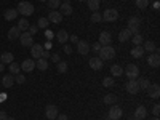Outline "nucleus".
<instances>
[{"label": "nucleus", "instance_id": "1", "mask_svg": "<svg viewBox=\"0 0 160 120\" xmlns=\"http://www.w3.org/2000/svg\"><path fill=\"white\" fill-rule=\"evenodd\" d=\"M99 58H101L102 61L114 59V58H115V48L111 47V45H104V47H101V50H99Z\"/></svg>", "mask_w": 160, "mask_h": 120}, {"label": "nucleus", "instance_id": "2", "mask_svg": "<svg viewBox=\"0 0 160 120\" xmlns=\"http://www.w3.org/2000/svg\"><path fill=\"white\" fill-rule=\"evenodd\" d=\"M16 10H18L19 15H22V16H31L34 13V5L31 2H19Z\"/></svg>", "mask_w": 160, "mask_h": 120}, {"label": "nucleus", "instance_id": "3", "mask_svg": "<svg viewBox=\"0 0 160 120\" xmlns=\"http://www.w3.org/2000/svg\"><path fill=\"white\" fill-rule=\"evenodd\" d=\"M123 74H125L130 80H136V78H138V74H139V68H138L136 64H127Z\"/></svg>", "mask_w": 160, "mask_h": 120}, {"label": "nucleus", "instance_id": "4", "mask_svg": "<svg viewBox=\"0 0 160 120\" xmlns=\"http://www.w3.org/2000/svg\"><path fill=\"white\" fill-rule=\"evenodd\" d=\"M101 16H102L104 21L114 22V21H117V18H118V11H117L115 8H108V10H104V13H102Z\"/></svg>", "mask_w": 160, "mask_h": 120}, {"label": "nucleus", "instance_id": "5", "mask_svg": "<svg viewBox=\"0 0 160 120\" xmlns=\"http://www.w3.org/2000/svg\"><path fill=\"white\" fill-rule=\"evenodd\" d=\"M58 114H59V111H58V108L55 104H48L45 108V115H47L48 120H56Z\"/></svg>", "mask_w": 160, "mask_h": 120}, {"label": "nucleus", "instance_id": "6", "mask_svg": "<svg viewBox=\"0 0 160 120\" xmlns=\"http://www.w3.org/2000/svg\"><path fill=\"white\" fill-rule=\"evenodd\" d=\"M19 42H21L22 47H32V45H34V37H32L28 31H26V32H21Z\"/></svg>", "mask_w": 160, "mask_h": 120}, {"label": "nucleus", "instance_id": "7", "mask_svg": "<svg viewBox=\"0 0 160 120\" xmlns=\"http://www.w3.org/2000/svg\"><path fill=\"white\" fill-rule=\"evenodd\" d=\"M139 26H141V19H139V18H136V16H133V18H130V19H128V28H127V29H130V31H131V34H138Z\"/></svg>", "mask_w": 160, "mask_h": 120}, {"label": "nucleus", "instance_id": "8", "mask_svg": "<svg viewBox=\"0 0 160 120\" xmlns=\"http://www.w3.org/2000/svg\"><path fill=\"white\" fill-rule=\"evenodd\" d=\"M122 115H123V111H122V108H118V106H111V109H109V117L108 118H111V120H118V118H122Z\"/></svg>", "mask_w": 160, "mask_h": 120}, {"label": "nucleus", "instance_id": "9", "mask_svg": "<svg viewBox=\"0 0 160 120\" xmlns=\"http://www.w3.org/2000/svg\"><path fill=\"white\" fill-rule=\"evenodd\" d=\"M146 91H148V95H149L151 99H158V96H160V87H158V83L149 85V88Z\"/></svg>", "mask_w": 160, "mask_h": 120}, {"label": "nucleus", "instance_id": "10", "mask_svg": "<svg viewBox=\"0 0 160 120\" xmlns=\"http://www.w3.org/2000/svg\"><path fill=\"white\" fill-rule=\"evenodd\" d=\"M148 64H149V68H158V66H160L158 51H155V53H149V56H148Z\"/></svg>", "mask_w": 160, "mask_h": 120}, {"label": "nucleus", "instance_id": "11", "mask_svg": "<svg viewBox=\"0 0 160 120\" xmlns=\"http://www.w3.org/2000/svg\"><path fill=\"white\" fill-rule=\"evenodd\" d=\"M125 90L130 93V95H136V93L139 91L138 82H136V80H128V82L125 83Z\"/></svg>", "mask_w": 160, "mask_h": 120}, {"label": "nucleus", "instance_id": "12", "mask_svg": "<svg viewBox=\"0 0 160 120\" xmlns=\"http://www.w3.org/2000/svg\"><path fill=\"white\" fill-rule=\"evenodd\" d=\"M47 19H48L50 22H55V24H59V22L62 21V15H61V13H59L58 10H51Z\"/></svg>", "mask_w": 160, "mask_h": 120}, {"label": "nucleus", "instance_id": "13", "mask_svg": "<svg viewBox=\"0 0 160 120\" xmlns=\"http://www.w3.org/2000/svg\"><path fill=\"white\" fill-rule=\"evenodd\" d=\"M77 51L80 53V55H87V53L90 51V43L87 42V40H78L77 42Z\"/></svg>", "mask_w": 160, "mask_h": 120}, {"label": "nucleus", "instance_id": "14", "mask_svg": "<svg viewBox=\"0 0 160 120\" xmlns=\"http://www.w3.org/2000/svg\"><path fill=\"white\" fill-rule=\"evenodd\" d=\"M98 42L101 43V47H104V45H111V42H112V35H111L108 31H104V32L99 34V40H98Z\"/></svg>", "mask_w": 160, "mask_h": 120}, {"label": "nucleus", "instance_id": "15", "mask_svg": "<svg viewBox=\"0 0 160 120\" xmlns=\"http://www.w3.org/2000/svg\"><path fill=\"white\" fill-rule=\"evenodd\" d=\"M19 66H21V69L24 72H32L35 69V61L34 59H24L22 64H19Z\"/></svg>", "mask_w": 160, "mask_h": 120}, {"label": "nucleus", "instance_id": "16", "mask_svg": "<svg viewBox=\"0 0 160 120\" xmlns=\"http://www.w3.org/2000/svg\"><path fill=\"white\" fill-rule=\"evenodd\" d=\"M88 64H90V68H91L93 71H101L102 66H104V62H102L101 58H91V59L88 61Z\"/></svg>", "mask_w": 160, "mask_h": 120}, {"label": "nucleus", "instance_id": "17", "mask_svg": "<svg viewBox=\"0 0 160 120\" xmlns=\"http://www.w3.org/2000/svg\"><path fill=\"white\" fill-rule=\"evenodd\" d=\"M42 53H43V45L35 43V45L31 47V55H32V58H35V59L42 58Z\"/></svg>", "mask_w": 160, "mask_h": 120}, {"label": "nucleus", "instance_id": "18", "mask_svg": "<svg viewBox=\"0 0 160 120\" xmlns=\"http://www.w3.org/2000/svg\"><path fill=\"white\" fill-rule=\"evenodd\" d=\"M18 10L16 8H8V10H5V13H3V18L7 19V21H15L16 18H18Z\"/></svg>", "mask_w": 160, "mask_h": 120}, {"label": "nucleus", "instance_id": "19", "mask_svg": "<svg viewBox=\"0 0 160 120\" xmlns=\"http://www.w3.org/2000/svg\"><path fill=\"white\" fill-rule=\"evenodd\" d=\"M59 13L62 16H69V15H72V5L69 3V2H64V3H61L59 5Z\"/></svg>", "mask_w": 160, "mask_h": 120}, {"label": "nucleus", "instance_id": "20", "mask_svg": "<svg viewBox=\"0 0 160 120\" xmlns=\"http://www.w3.org/2000/svg\"><path fill=\"white\" fill-rule=\"evenodd\" d=\"M2 85H3L5 88H10V87H13V85H15V77H13L11 74H7V75H3V78H2Z\"/></svg>", "mask_w": 160, "mask_h": 120}, {"label": "nucleus", "instance_id": "21", "mask_svg": "<svg viewBox=\"0 0 160 120\" xmlns=\"http://www.w3.org/2000/svg\"><path fill=\"white\" fill-rule=\"evenodd\" d=\"M35 68L38 71H47L48 69V59H43V58L35 59Z\"/></svg>", "mask_w": 160, "mask_h": 120}, {"label": "nucleus", "instance_id": "22", "mask_svg": "<svg viewBox=\"0 0 160 120\" xmlns=\"http://www.w3.org/2000/svg\"><path fill=\"white\" fill-rule=\"evenodd\" d=\"M146 115H148V112H146V108H144V106H138L136 111H135V118H138V120H144Z\"/></svg>", "mask_w": 160, "mask_h": 120}, {"label": "nucleus", "instance_id": "23", "mask_svg": "<svg viewBox=\"0 0 160 120\" xmlns=\"http://www.w3.org/2000/svg\"><path fill=\"white\" fill-rule=\"evenodd\" d=\"M56 38H58V42H59V43H62V45H64V43L69 40V34L66 32L64 29H61V31H58V34H56Z\"/></svg>", "mask_w": 160, "mask_h": 120}, {"label": "nucleus", "instance_id": "24", "mask_svg": "<svg viewBox=\"0 0 160 120\" xmlns=\"http://www.w3.org/2000/svg\"><path fill=\"white\" fill-rule=\"evenodd\" d=\"M131 35H133V34H131V31H130V29H123L122 32L118 34V40H120L122 43H123V42H128V40L131 38Z\"/></svg>", "mask_w": 160, "mask_h": 120}, {"label": "nucleus", "instance_id": "25", "mask_svg": "<svg viewBox=\"0 0 160 120\" xmlns=\"http://www.w3.org/2000/svg\"><path fill=\"white\" fill-rule=\"evenodd\" d=\"M29 26H31V24H29L28 19H26V18H21V19L18 21V24H16V28H18L21 32H26V31L29 29Z\"/></svg>", "mask_w": 160, "mask_h": 120}, {"label": "nucleus", "instance_id": "26", "mask_svg": "<svg viewBox=\"0 0 160 120\" xmlns=\"http://www.w3.org/2000/svg\"><path fill=\"white\" fill-rule=\"evenodd\" d=\"M136 82H138L139 90H148V88H149V85H151L149 78H146V77H139V78H136Z\"/></svg>", "mask_w": 160, "mask_h": 120}, {"label": "nucleus", "instance_id": "27", "mask_svg": "<svg viewBox=\"0 0 160 120\" xmlns=\"http://www.w3.org/2000/svg\"><path fill=\"white\" fill-rule=\"evenodd\" d=\"M142 55H144V48L141 47V45H136L135 48H131V56L133 58H142Z\"/></svg>", "mask_w": 160, "mask_h": 120}, {"label": "nucleus", "instance_id": "28", "mask_svg": "<svg viewBox=\"0 0 160 120\" xmlns=\"http://www.w3.org/2000/svg\"><path fill=\"white\" fill-rule=\"evenodd\" d=\"M19 35H21V31L16 28V26L15 28H10V31H8V38L10 40H18Z\"/></svg>", "mask_w": 160, "mask_h": 120}, {"label": "nucleus", "instance_id": "29", "mask_svg": "<svg viewBox=\"0 0 160 120\" xmlns=\"http://www.w3.org/2000/svg\"><path fill=\"white\" fill-rule=\"evenodd\" d=\"M111 74H112V77H122L123 75V68L118 66V64H114L111 68Z\"/></svg>", "mask_w": 160, "mask_h": 120}, {"label": "nucleus", "instance_id": "30", "mask_svg": "<svg viewBox=\"0 0 160 120\" xmlns=\"http://www.w3.org/2000/svg\"><path fill=\"white\" fill-rule=\"evenodd\" d=\"M141 47L144 48V51H149V53H154V51L157 50L155 43H154V42H151V40H146V42H142V45H141Z\"/></svg>", "mask_w": 160, "mask_h": 120}, {"label": "nucleus", "instance_id": "31", "mask_svg": "<svg viewBox=\"0 0 160 120\" xmlns=\"http://www.w3.org/2000/svg\"><path fill=\"white\" fill-rule=\"evenodd\" d=\"M8 71H10V74H11V75H16V74H19V71H21V66H19L18 62L13 61V62H10V64H8Z\"/></svg>", "mask_w": 160, "mask_h": 120}, {"label": "nucleus", "instance_id": "32", "mask_svg": "<svg viewBox=\"0 0 160 120\" xmlns=\"http://www.w3.org/2000/svg\"><path fill=\"white\" fill-rule=\"evenodd\" d=\"M13 59H15L13 53H3V55L0 56V62H3V64H10V62H13Z\"/></svg>", "mask_w": 160, "mask_h": 120}, {"label": "nucleus", "instance_id": "33", "mask_svg": "<svg viewBox=\"0 0 160 120\" xmlns=\"http://www.w3.org/2000/svg\"><path fill=\"white\" fill-rule=\"evenodd\" d=\"M131 42L135 43V47H136V45H142L144 38H142V35L138 32V34H133V35H131Z\"/></svg>", "mask_w": 160, "mask_h": 120}, {"label": "nucleus", "instance_id": "34", "mask_svg": "<svg viewBox=\"0 0 160 120\" xmlns=\"http://www.w3.org/2000/svg\"><path fill=\"white\" fill-rule=\"evenodd\" d=\"M56 69H58L59 74H66V72H68V62H66V61L56 62Z\"/></svg>", "mask_w": 160, "mask_h": 120}, {"label": "nucleus", "instance_id": "35", "mask_svg": "<svg viewBox=\"0 0 160 120\" xmlns=\"http://www.w3.org/2000/svg\"><path fill=\"white\" fill-rule=\"evenodd\" d=\"M87 5H88L90 10L98 11L99 10V0H87Z\"/></svg>", "mask_w": 160, "mask_h": 120}, {"label": "nucleus", "instance_id": "36", "mask_svg": "<svg viewBox=\"0 0 160 120\" xmlns=\"http://www.w3.org/2000/svg\"><path fill=\"white\" fill-rule=\"evenodd\" d=\"M48 22H50V21H48L47 18H40V19L37 21V28H38V29H48Z\"/></svg>", "mask_w": 160, "mask_h": 120}, {"label": "nucleus", "instance_id": "37", "mask_svg": "<svg viewBox=\"0 0 160 120\" xmlns=\"http://www.w3.org/2000/svg\"><path fill=\"white\" fill-rule=\"evenodd\" d=\"M114 85H115L114 77H106V78L102 80V87H106V88H111V87H114Z\"/></svg>", "mask_w": 160, "mask_h": 120}, {"label": "nucleus", "instance_id": "38", "mask_svg": "<svg viewBox=\"0 0 160 120\" xmlns=\"http://www.w3.org/2000/svg\"><path fill=\"white\" fill-rule=\"evenodd\" d=\"M104 102L112 106V104L117 102V96H115V95H106V96H104Z\"/></svg>", "mask_w": 160, "mask_h": 120}, {"label": "nucleus", "instance_id": "39", "mask_svg": "<svg viewBox=\"0 0 160 120\" xmlns=\"http://www.w3.org/2000/svg\"><path fill=\"white\" fill-rule=\"evenodd\" d=\"M136 7L139 8V10H146V8H148L149 7V0H136Z\"/></svg>", "mask_w": 160, "mask_h": 120}, {"label": "nucleus", "instance_id": "40", "mask_svg": "<svg viewBox=\"0 0 160 120\" xmlns=\"http://www.w3.org/2000/svg\"><path fill=\"white\" fill-rule=\"evenodd\" d=\"M101 21H102L101 13H99V11H93V15H91V22H101Z\"/></svg>", "mask_w": 160, "mask_h": 120}, {"label": "nucleus", "instance_id": "41", "mask_svg": "<svg viewBox=\"0 0 160 120\" xmlns=\"http://www.w3.org/2000/svg\"><path fill=\"white\" fill-rule=\"evenodd\" d=\"M59 5H61V0H48V7L51 10H58Z\"/></svg>", "mask_w": 160, "mask_h": 120}, {"label": "nucleus", "instance_id": "42", "mask_svg": "<svg viewBox=\"0 0 160 120\" xmlns=\"http://www.w3.org/2000/svg\"><path fill=\"white\" fill-rule=\"evenodd\" d=\"M13 77H15V82L19 83V85H22V83L26 82V77H24L22 74H16V75H13Z\"/></svg>", "mask_w": 160, "mask_h": 120}, {"label": "nucleus", "instance_id": "43", "mask_svg": "<svg viewBox=\"0 0 160 120\" xmlns=\"http://www.w3.org/2000/svg\"><path fill=\"white\" fill-rule=\"evenodd\" d=\"M28 32H29V34H31V35L34 37V35H35V34L38 32V28H37L35 24H31V26H29V29H28Z\"/></svg>", "mask_w": 160, "mask_h": 120}, {"label": "nucleus", "instance_id": "44", "mask_svg": "<svg viewBox=\"0 0 160 120\" xmlns=\"http://www.w3.org/2000/svg\"><path fill=\"white\" fill-rule=\"evenodd\" d=\"M152 114H154L155 117H158V114H160V106H158V104H155L154 108H152Z\"/></svg>", "mask_w": 160, "mask_h": 120}, {"label": "nucleus", "instance_id": "45", "mask_svg": "<svg viewBox=\"0 0 160 120\" xmlns=\"http://www.w3.org/2000/svg\"><path fill=\"white\" fill-rule=\"evenodd\" d=\"M62 48H64V53H66V55H71V53H72V47H71V45H66V43H64Z\"/></svg>", "mask_w": 160, "mask_h": 120}, {"label": "nucleus", "instance_id": "46", "mask_svg": "<svg viewBox=\"0 0 160 120\" xmlns=\"http://www.w3.org/2000/svg\"><path fill=\"white\" fill-rule=\"evenodd\" d=\"M45 37H47V40H51L55 35H53V32H51L50 29H45Z\"/></svg>", "mask_w": 160, "mask_h": 120}, {"label": "nucleus", "instance_id": "47", "mask_svg": "<svg viewBox=\"0 0 160 120\" xmlns=\"http://www.w3.org/2000/svg\"><path fill=\"white\" fill-rule=\"evenodd\" d=\"M50 58H51L53 62H59V61H61V59H59V55H56V53H55V55H51Z\"/></svg>", "mask_w": 160, "mask_h": 120}, {"label": "nucleus", "instance_id": "48", "mask_svg": "<svg viewBox=\"0 0 160 120\" xmlns=\"http://www.w3.org/2000/svg\"><path fill=\"white\" fill-rule=\"evenodd\" d=\"M90 50H93V51H99V50H101V43L96 42L95 45H93V48H90Z\"/></svg>", "mask_w": 160, "mask_h": 120}, {"label": "nucleus", "instance_id": "49", "mask_svg": "<svg viewBox=\"0 0 160 120\" xmlns=\"http://www.w3.org/2000/svg\"><path fill=\"white\" fill-rule=\"evenodd\" d=\"M56 120H69V117L66 115V114H58V117H56Z\"/></svg>", "mask_w": 160, "mask_h": 120}, {"label": "nucleus", "instance_id": "50", "mask_svg": "<svg viewBox=\"0 0 160 120\" xmlns=\"http://www.w3.org/2000/svg\"><path fill=\"white\" fill-rule=\"evenodd\" d=\"M50 56H51V55L48 53V50H43V53H42V58H43V59H50Z\"/></svg>", "mask_w": 160, "mask_h": 120}, {"label": "nucleus", "instance_id": "51", "mask_svg": "<svg viewBox=\"0 0 160 120\" xmlns=\"http://www.w3.org/2000/svg\"><path fill=\"white\" fill-rule=\"evenodd\" d=\"M69 38H71V42H72V43H77L78 40H80V38H78L77 35H69Z\"/></svg>", "mask_w": 160, "mask_h": 120}, {"label": "nucleus", "instance_id": "52", "mask_svg": "<svg viewBox=\"0 0 160 120\" xmlns=\"http://www.w3.org/2000/svg\"><path fill=\"white\" fill-rule=\"evenodd\" d=\"M7 117H8V115H7L5 111H0V120H7Z\"/></svg>", "mask_w": 160, "mask_h": 120}, {"label": "nucleus", "instance_id": "53", "mask_svg": "<svg viewBox=\"0 0 160 120\" xmlns=\"http://www.w3.org/2000/svg\"><path fill=\"white\" fill-rule=\"evenodd\" d=\"M51 48V43H50V40H47V43L43 45V50H50Z\"/></svg>", "mask_w": 160, "mask_h": 120}, {"label": "nucleus", "instance_id": "54", "mask_svg": "<svg viewBox=\"0 0 160 120\" xmlns=\"http://www.w3.org/2000/svg\"><path fill=\"white\" fill-rule=\"evenodd\" d=\"M152 7H154V10H158V8H160V3H158V2H155Z\"/></svg>", "mask_w": 160, "mask_h": 120}, {"label": "nucleus", "instance_id": "55", "mask_svg": "<svg viewBox=\"0 0 160 120\" xmlns=\"http://www.w3.org/2000/svg\"><path fill=\"white\" fill-rule=\"evenodd\" d=\"M3 69H5V64H3V62H0V72H2Z\"/></svg>", "mask_w": 160, "mask_h": 120}, {"label": "nucleus", "instance_id": "56", "mask_svg": "<svg viewBox=\"0 0 160 120\" xmlns=\"http://www.w3.org/2000/svg\"><path fill=\"white\" fill-rule=\"evenodd\" d=\"M7 120H16L15 117H7Z\"/></svg>", "mask_w": 160, "mask_h": 120}, {"label": "nucleus", "instance_id": "57", "mask_svg": "<svg viewBox=\"0 0 160 120\" xmlns=\"http://www.w3.org/2000/svg\"><path fill=\"white\" fill-rule=\"evenodd\" d=\"M152 120H158V117H154V118H152Z\"/></svg>", "mask_w": 160, "mask_h": 120}, {"label": "nucleus", "instance_id": "58", "mask_svg": "<svg viewBox=\"0 0 160 120\" xmlns=\"http://www.w3.org/2000/svg\"><path fill=\"white\" fill-rule=\"evenodd\" d=\"M78 2H87V0H78Z\"/></svg>", "mask_w": 160, "mask_h": 120}, {"label": "nucleus", "instance_id": "59", "mask_svg": "<svg viewBox=\"0 0 160 120\" xmlns=\"http://www.w3.org/2000/svg\"><path fill=\"white\" fill-rule=\"evenodd\" d=\"M64 2H69V0H64Z\"/></svg>", "mask_w": 160, "mask_h": 120}, {"label": "nucleus", "instance_id": "60", "mask_svg": "<svg viewBox=\"0 0 160 120\" xmlns=\"http://www.w3.org/2000/svg\"><path fill=\"white\" fill-rule=\"evenodd\" d=\"M106 120H111V118H106Z\"/></svg>", "mask_w": 160, "mask_h": 120}, {"label": "nucleus", "instance_id": "61", "mask_svg": "<svg viewBox=\"0 0 160 120\" xmlns=\"http://www.w3.org/2000/svg\"><path fill=\"white\" fill-rule=\"evenodd\" d=\"M135 120H138V118H135Z\"/></svg>", "mask_w": 160, "mask_h": 120}]
</instances>
